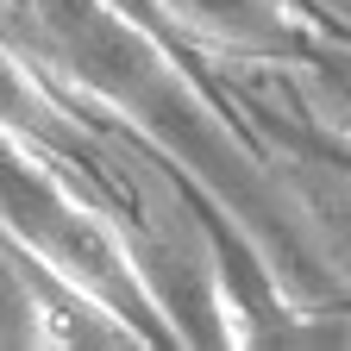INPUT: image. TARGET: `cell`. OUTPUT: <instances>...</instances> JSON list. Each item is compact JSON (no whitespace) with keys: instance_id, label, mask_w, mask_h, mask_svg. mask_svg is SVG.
<instances>
[{"instance_id":"obj_1","label":"cell","mask_w":351,"mask_h":351,"mask_svg":"<svg viewBox=\"0 0 351 351\" xmlns=\"http://www.w3.org/2000/svg\"><path fill=\"white\" fill-rule=\"evenodd\" d=\"M25 13L38 38L57 51L63 75L107 113H119L182 176H195V189L232 219L251 251H263L270 276L289 295H301L307 282H320V270H332L320 232L301 226L289 189L219 119V107L195 88V75L163 51L151 19H138L119 0H25Z\"/></svg>"},{"instance_id":"obj_2","label":"cell","mask_w":351,"mask_h":351,"mask_svg":"<svg viewBox=\"0 0 351 351\" xmlns=\"http://www.w3.org/2000/svg\"><path fill=\"white\" fill-rule=\"evenodd\" d=\"M0 207H7V245L32 251L44 270H57L82 295L107 301L113 314L151 345H182L176 339L169 307L151 289V270L138 245H132L125 219L88 195L75 176H57V163H44L25 151V138L7 132V182H0Z\"/></svg>"},{"instance_id":"obj_3","label":"cell","mask_w":351,"mask_h":351,"mask_svg":"<svg viewBox=\"0 0 351 351\" xmlns=\"http://www.w3.org/2000/svg\"><path fill=\"white\" fill-rule=\"evenodd\" d=\"M7 345H145L107 301L7 245Z\"/></svg>"},{"instance_id":"obj_4","label":"cell","mask_w":351,"mask_h":351,"mask_svg":"<svg viewBox=\"0 0 351 351\" xmlns=\"http://www.w3.org/2000/svg\"><path fill=\"white\" fill-rule=\"evenodd\" d=\"M151 13L207 51L257 57V63H301L307 32L289 0H151Z\"/></svg>"},{"instance_id":"obj_5","label":"cell","mask_w":351,"mask_h":351,"mask_svg":"<svg viewBox=\"0 0 351 351\" xmlns=\"http://www.w3.org/2000/svg\"><path fill=\"white\" fill-rule=\"evenodd\" d=\"M301 69L314 88V113L339 138H351V38H307Z\"/></svg>"}]
</instances>
